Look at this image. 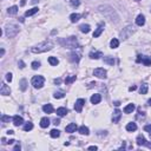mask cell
I'll use <instances>...</instances> for the list:
<instances>
[{
    "instance_id": "cell-49",
    "label": "cell",
    "mask_w": 151,
    "mask_h": 151,
    "mask_svg": "<svg viewBox=\"0 0 151 151\" xmlns=\"http://www.w3.org/2000/svg\"><path fill=\"white\" fill-rule=\"evenodd\" d=\"M60 82H62V80L59 79V78L58 79H54V84H60Z\"/></svg>"
},
{
    "instance_id": "cell-14",
    "label": "cell",
    "mask_w": 151,
    "mask_h": 151,
    "mask_svg": "<svg viewBox=\"0 0 151 151\" xmlns=\"http://www.w3.org/2000/svg\"><path fill=\"white\" fill-rule=\"evenodd\" d=\"M100 100H102V96L99 93H96V95H93L91 97V103L92 104H98V103H100Z\"/></svg>"
},
{
    "instance_id": "cell-20",
    "label": "cell",
    "mask_w": 151,
    "mask_h": 151,
    "mask_svg": "<svg viewBox=\"0 0 151 151\" xmlns=\"http://www.w3.org/2000/svg\"><path fill=\"white\" fill-rule=\"evenodd\" d=\"M43 110L45 113H52L53 112V106L51 104H46L43 106Z\"/></svg>"
},
{
    "instance_id": "cell-8",
    "label": "cell",
    "mask_w": 151,
    "mask_h": 151,
    "mask_svg": "<svg viewBox=\"0 0 151 151\" xmlns=\"http://www.w3.org/2000/svg\"><path fill=\"white\" fill-rule=\"evenodd\" d=\"M93 74H95L96 77L98 78H102V79H105L106 78V71H105L104 68H96L95 71H93Z\"/></svg>"
},
{
    "instance_id": "cell-32",
    "label": "cell",
    "mask_w": 151,
    "mask_h": 151,
    "mask_svg": "<svg viewBox=\"0 0 151 151\" xmlns=\"http://www.w3.org/2000/svg\"><path fill=\"white\" fill-rule=\"evenodd\" d=\"M49 63L52 65V66H57V65L59 64V60L56 58V57H50V58H49Z\"/></svg>"
},
{
    "instance_id": "cell-53",
    "label": "cell",
    "mask_w": 151,
    "mask_h": 151,
    "mask_svg": "<svg viewBox=\"0 0 151 151\" xmlns=\"http://www.w3.org/2000/svg\"><path fill=\"white\" fill-rule=\"evenodd\" d=\"M14 142H16L14 139H11V141H8V142H7V143H8V144H13V143H14Z\"/></svg>"
},
{
    "instance_id": "cell-31",
    "label": "cell",
    "mask_w": 151,
    "mask_h": 151,
    "mask_svg": "<svg viewBox=\"0 0 151 151\" xmlns=\"http://www.w3.org/2000/svg\"><path fill=\"white\" fill-rule=\"evenodd\" d=\"M79 133H82V135H85V136H87L89 135V127H86L85 125H82V126L79 127Z\"/></svg>"
},
{
    "instance_id": "cell-45",
    "label": "cell",
    "mask_w": 151,
    "mask_h": 151,
    "mask_svg": "<svg viewBox=\"0 0 151 151\" xmlns=\"http://www.w3.org/2000/svg\"><path fill=\"white\" fill-rule=\"evenodd\" d=\"M53 124H54V125H59V124H60V120H59V119H54V120H53Z\"/></svg>"
},
{
    "instance_id": "cell-56",
    "label": "cell",
    "mask_w": 151,
    "mask_h": 151,
    "mask_svg": "<svg viewBox=\"0 0 151 151\" xmlns=\"http://www.w3.org/2000/svg\"><path fill=\"white\" fill-rule=\"evenodd\" d=\"M148 104H149V105H150V106H151V98H150V99H149V100H148Z\"/></svg>"
},
{
    "instance_id": "cell-9",
    "label": "cell",
    "mask_w": 151,
    "mask_h": 151,
    "mask_svg": "<svg viewBox=\"0 0 151 151\" xmlns=\"http://www.w3.org/2000/svg\"><path fill=\"white\" fill-rule=\"evenodd\" d=\"M84 104H85V100H84V99H82V98L78 99L77 102H76V104H74V110L77 112H82Z\"/></svg>"
},
{
    "instance_id": "cell-15",
    "label": "cell",
    "mask_w": 151,
    "mask_h": 151,
    "mask_svg": "<svg viewBox=\"0 0 151 151\" xmlns=\"http://www.w3.org/2000/svg\"><path fill=\"white\" fill-rule=\"evenodd\" d=\"M22 123H24V119H22V117H20V116H14V117H13V124H14L16 126L21 125Z\"/></svg>"
},
{
    "instance_id": "cell-40",
    "label": "cell",
    "mask_w": 151,
    "mask_h": 151,
    "mask_svg": "<svg viewBox=\"0 0 151 151\" xmlns=\"http://www.w3.org/2000/svg\"><path fill=\"white\" fill-rule=\"evenodd\" d=\"M71 5L74 7H77L80 5V0H71Z\"/></svg>"
},
{
    "instance_id": "cell-7",
    "label": "cell",
    "mask_w": 151,
    "mask_h": 151,
    "mask_svg": "<svg viewBox=\"0 0 151 151\" xmlns=\"http://www.w3.org/2000/svg\"><path fill=\"white\" fill-rule=\"evenodd\" d=\"M136 62H137V63H143L145 66H150V65H151V58H150V57L139 54V56L137 57V59H136Z\"/></svg>"
},
{
    "instance_id": "cell-24",
    "label": "cell",
    "mask_w": 151,
    "mask_h": 151,
    "mask_svg": "<svg viewBox=\"0 0 151 151\" xmlns=\"http://www.w3.org/2000/svg\"><path fill=\"white\" fill-rule=\"evenodd\" d=\"M67 109L65 108H59L58 110H57V114H58L59 117H63V116H65V114H67Z\"/></svg>"
},
{
    "instance_id": "cell-52",
    "label": "cell",
    "mask_w": 151,
    "mask_h": 151,
    "mask_svg": "<svg viewBox=\"0 0 151 151\" xmlns=\"http://www.w3.org/2000/svg\"><path fill=\"white\" fill-rule=\"evenodd\" d=\"M7 133H8V135H13V133H14V131H13V130H8V131H7Z\"/></svg>"
},
{
    "instance_id": "cell-28",
    "label": "cell",
    "mask_w": 151,
    "mask_h": 151,
    "mask_svg": "<svg viewBox=\"0 0 151 151\" xmlns=\"http://www.w3.org/2000/svg\"><path fill=\"white\" fill-rule=\"evenodd\" d=\"M17 12H18V6H12L7 9V13L9 16H14V14H17Z\"/></svg>"
},
{
    "instance_id": "cell-57",
    "label": "cell",
    "mask_w": 151,
    "mask_h": 151,
    "mask_svg": "<svg viewBox=\"0 0 151 151\" xmlns=\"http://www.w3.org/2000/svg\"><path fill=\"white\" fill-rule=\"evenodd\" d=\"M146 145H148L149 148H150V149H151V143H146Z\"/></svg>"
},
{
    "instance_id": "cell-38",
    "label": "cell",
    "mask_w": 151,
    "mask_h": 151,
    "mask_svg": "<svg viewBox=\"0 0 151 151\" xmlns=\"http://www.w3.org/2000/svg\"><path fill=\"white\" fill-rule=\"evenodd\" d=\"M53 97L56 99H60V98H64V93L63 92H54V95H53Z\"/></svg>"
},
{
    "instance_id": "cell-36",
    "label": "cell",
    "mask_w": 151,
    "mask_h": 151,
    "mask_svg": "<svg viewBox=\"0 0 151 151\" xmlns=\"http://www.w3.org/2000/svg\"><path fill=\"white\" fill-rule=\"evenodd\" d=\"M59 136H60V131H59V130L53 129L52 131H51V137H52V138H58Z\"/></svg>"
},
{
    "instance_id": "cell-58",
    "label": "cell",
    "mask_w": 151,
    "mask_h": 151,
    "mask_svg": "<svg viewBox=\"0 0 151 151\" xmlns=\"http://www.w3.org/2000/svg\"><path fill=\"white\" fill-rule=\"evenodd\" d=\"M37 1H38V0H32V3H33V4H36Z\"/></svg>"
},
{
    "instance_id": "cell-5",
    "label": "cell",
    "mask_w": 151,
    "mask_h": 151,
    "mask_svg": "<svg viewBox=\"0 0 151 151\" xmlns=\"http://www.w3.org/2000/svg\"><path fill=\"white\" fill-rule=\"evenodd\" d=\"M45 83V79H44L43 76H34L32 78V85H33L36 89H41Z\"/></svg>"
},
{
    "instance_id": "cell-12",
    "label": "cell",
    "mask_w": 151,
    "mask_h": 151,
    "mask_svg": "<svg viewBox=\"0 0 151 151\" xmlns=\"http://www.w3.org/2000/svg\"><path fill=\"white\" fill-rule=\"evenodd\" d=\"M9 93H11V90H9V87L7 86L6 84H1V87H0V95L3 96H8Z\"/></svg>"
},
{
    "instance_id": "cell-50",
    "label": "cell",
    "mask_w": 151,
    "mask_h": 151,
    "mask_svg": "<svg viewBox=\"0 0 151 151\" xmlns=\"http://www.w3.org/2000/svg\"><path fill=\"white\" fill-rule=\"evenodd\" d=\"M4 53H5V50L1 49V51H0V57H3V56H4Z\"/></svg>"
},
{
    "instance_id": "cell-11",
    "label": "cell",
    "mask_w": 151,
    "mask_h": 151,
    "mask_svg": "<svg viewBox=\"0 0 151 151\" xmlns=\"http://www.w3.org/2000/svg\"><path fill=\"white\" fill-rule=\"evenodd\" d=\"M70 60H71L72 63H78L80 60V53L76 52V51L71 52V54H70Z\"/></svg>"
},
{
    "instance_id": "cell-13",
    "label": "cell",
    "mask_w": 151,
    "mask_h": 151,
    "mask_svg": "<svg viewBox=\"0 0 151 151\" xmlns=\"http://www.w3.org/2000/svg\"><path fill=\"white\" fill-rule=\"evenodd\" d=\"M120 117H122V112H120L119 110L113 111V114H112V122H113V123H118Z\"/></svg>"
},
{
    "instance_id": "cell-2",
    "label": "cell",
    "mask_w": 151,
    "mask_h": 151,
    "mask_svg": "<svg viewBox=\"0 0 151 151\" xmlns=\"http://www.w3.org/2000/svg\"><path fill=\"white\" fill-rule=\"evenodd\" d=\"M53 44L50 43V41H44V43H40L38 45H36L34 47H32V52L33 53H44L47 52L50 50H52Z\"/></svg>"
},
{
    "instance_id": "cell-29",
    "label": "cell",
    "mask_w": 151,
    "mask_h": 151,
    "mask_svg": "<svg viewBox=\"0 0 151 151\" xmlns=\"http://www.w3.org/2000/svg\"><path fill=\"white\" fill-rule=\"evenodd\" d=\"M19 85H20V90H21V91H26V89H27V80L21 79L20 83H19Z\"/></svg>"
},
{
    "instance_id": "cell-23",
    "label": "cell",
    "mask_w": 151,
    "mask_h": 151,
    "mask_svg": "<svg viewBox=\"0 0 151 151\" xmlns=\"http://www.w3.org/2000/svg\"><path fill=\"white\" fill-rule=\"evenodd\" d=\"M133 110H135V105L133 104H129L124 108V112H125V113H132Z\"/></svg>"
},
{
    "instance_id": "cell-18",
    "label": "cell",
    "mask_w": 151,
    "mask_h": 151,
    "mask_svg": "<svg viewBox=\"0 0 151 151\" xmlns=\"http://www.w3.org/2000/svg\"><path fill=\"white\" fill-rule=\"evenodd\" d=\"M136 24L138 25V26H143L145 24V17L143 14H139L137 17V19H136Z\"/></svg>"
},
{
    "instance_id": "cell-44",
    "label": "cell",
    "mask_w": 151,
    "mask_h": 151,
    "mask_svg": "<svg viewBox=\"0 0 151 151\" xmlns=\"http://www.w3.org/2000/svg\"><path fill=\"white\" fill-rule=\"evenodd\" d=\"M19 65H20V66H19L20 68H24L25 67V64H24V62H22V60H19Z\"/></svg>"
},
{
    "instance_id": "cell-37",
    "label": "cell",
    "mask_w": 151,
    "mask_h": 151,
    "mask_svg": "<svg viewBox=\"0 0 151 151\" xmlns=\"http://www.w3.org/2000/svg\"><path fill=\"white\" fill-rule=\"evenodd\" d=\"M32 129H33V124L30 123V122H28V123H26L24 125V131H31Z\"/></svg>"
},
{
    "instance_id": "cell-55",
    "label": "cell",
    "mask_w": 151,
    "mask_h": 151,
    "mask_svg": "<svg viewBox=\"0 0 151 151\" xmlns=\"http://www.w3.org/2000/svg\"><path fill=\"white\" fill-rule=\"evenodd\" d=\"M113 104H114V105H116V106H119V105H120V103H119V102H114V103H113Z\"/></svg>"
},
{
    "instance_id": "cell-43",
    "label": "cell",
    "mask_w": 151,
    "mask_h": 151,
    "mask_svg": "<svg viewBox=\"0 0 151 151\" xmlns=\"http://www.w3.org/2000/svg\"><path fill=\"white\" fill-rule=\"evenodd\" d=\"M6 80L7 82H12V73H7L6 74Z\"/></svg>"
},
{
    "instance_id": "cell-19",
    "label": "cell",
    "mask_w": 151,
    "mask_h": 151,
    "mask_svg": "<svg viewBox=\"0 0 151 151\" xmlns=\"http://www.w3.org/2000/svg\"><path fill=\"white\" fill-rule=\"evenodd\" d=\"M79 28H80V31L83 32V33H89V32L91 31V27H90V25H87V24L80 25Z\"/></svg>"
},
{
    "instance_id": "cell-42",
    "label": "cell",
    "mask_w": 151,
    "mask_h": 151,
    "mask_svg": "<svg viewBox=\"0 0 151 151\" xmlns=\"http://www.w3.org/2000/svg\"><path fill=\"white\" fill-rule=\"evenodd\" d=\"M144 130H145V131H148V132L150 133V136H151V125H145Z\"/></svg>"
},
{
    "instance_id": "cell-1",
    "label": "cell",
    "mask_w": 151,
    "mask_h": 151,
    "mask_svg": "<svg viewBox=\"0 0 151 151\" xmlns=\"http://www.w3.org/2000/svg\"><path fill=\"white\" fill-rule=\"evenodd\" d=\"M99 12L102 13V14H104V17H106L108 19H110L111 21H114L117 22L118 20H119V17H118V14L116 13V11H114L112 7L108 6V5H102V6L98 7Z\"/></svg>"
},
{
    "instance_id": "cell-47",
    "label": "cell",
    "mask_w": 151,
    "mask_h": 151,
    "mask_svg": "<svg viewBox=\"0 0 151 151\" xmlns=\"http://www.w3.org/2000/svg\"><path fill=\"white\" fill-rule=\"evenodd\" d=\"M97 146H96V145H92V146H89V150H97Z\"/></svg>"
},
{
    "instance_id": "cell-26",
    "label": "cell",
    "mask_w": 151,
    "mask_h": 151,
    "mask_svg": "<svg viewBox=\"0 0 151 151\" xmlns=\"http://www.w3.org/2000/svg\"><path fill=\"white\" fill-rule=\"evenodd\" d=\"M79 19H80V14H78V13H72L71 16H70L71 22H77Z\"/></svg>"
},
{
    "instance_id": "cell-33",
    "label": "cell",
    "mask_w": 151,
    "mask_h": 151,
    "mask_svg": "<svg viewBox=\"0 0 151 151\" xmlns=\"http://www.w3.org/2000/svg\"><path fill=\"white\" fill-rule=\"evenodd\" d=\"M76 79H77V77H76V76H68V77H66V79H65V84H66V85H68V84L73 83Z\"/></svg>"
},
{
    "instance_id": "cell-48",
    "label": "cell",
    "mask_w": 151,
    "mask_h": 151,
    "mask_svg": "<svg viewBox=\"0 0 151 151\" xmlns=\"http://www.w3.org/2000/svg\"><path fill=\"white\" fill-rule=\"evenodd\" d=\"M136 89H137V87H136L135 85H133V86H130V87H129V91H135Z\"/></svg>"
},
{
    "instance_id": "cell-51",
    "label": "cell",
    "mask_w": 151,
    "mask_h": 151,
    "mask_svg": "<svg viewBox=\"0 0 151 151\" xmlns=\"http://www.w3.org/2000/svg\"><path fill=\"white\" fill-rule=\"evenodd\" d=\"M1 143H3V144H7V142H6V139L4 138V137H3V138H1Z\"/></svg>"
},
{
    "instance_id": "cell-30",
    "label": "cell",
    "mask_w": 151,
    "mask_h": 151,
    "mask_svg": "<svg viewBox=\"0 0 151 151\" xmlns=\"http://www.w3.org/2000/svg\"><path fill=\"white\" fill-rule=\"evenodd\" d=\"M126 130L127 131H130V132L136 131V130H137V125H136V123H129L126 125Z\"/></svg>"
},
{
    "instance_id": "cell-10",
    "label": "cell",
    "mask_w": 151,
    "mask_h": 151,
    "mask_svg": "<svg viewBox=\"0 0 151 151\" xmlns=\"http://www.w3.org/2000/svg\"><path fill=\"white\" fill-rule=\"evenodd\" d=\"M104 26L105 24L104 22H100V24L98 25V27H97V30L95 31V33H93V38H98L100 34H102V32L104 31Z\"/></svg>"
},
{
    "instance_id": "cell-54",
    "label": "cell",
    "mask_w": 151,
    "mask_h": 151,
    "mask_svg": "<svg viewBox=\"0 0 151 151\" xmlns=\"http://www.w3.org/2000/svg\"><path fill=\"white\" fill-rule=\"evenodd\" d=\"M25 4H26V0H21V4H20V5H21V6H24Z\"/></svg>"
},
{
    "instance_id": "cell-22",
    "label": "cell",
    "mask_w": 151,
    "mask_h": 151,
    "mask_svg": "<svg viewBox=\"0 0 151 151\" xmlns=\"http://www.w3.org/2000/svg\"><path fill=\"white\" fill-rule=\"evenodd\" d=\"M38 11H39V8H38V7H33L32 9H28V11H26V12H25V16H26V17H31V16H33V14H36Z\"/></svg>"
},
{
    "instance_id": "cell-16",
    "label": "cell",
    "mask_w": 151,
    "mask_h": 151,
    "mask_svg": "<svg viewBox=\"0 0 151 151\" xmlns=\"http://www.w3.org/2000/svg\"><path fill=\"white\" fill-rule=\"evenodd\" d=\"M66 132H68V133H72V132H74L76 130H77V124L76 123H71V124H68L67 126H66Z\"/></svg>"
},
{
    "instance_id": "cell-46",
    "label": "cell",
    "mask_w": 151,
    "mask_h": 151,
    "mask_svg": "<svg viewBox=\"0 0 151 151\" xmlns=\"http://www.w3.org/2000/svg\"><path fill=\"white\" fill-rule=\"evenodd\" d=\"M14 151H18V150H20V144H17L16 146H14V149H13Z\"/></svg>"
},
{
    "instance_id": "cell-6",
    "label": "cell",
    "mask_w": 151,
    "mask_h": 151,
    "mask_svg": "<svg viewBox=\"0 0 151 151\" xmlns=\"http://www.w3.org/2000/svg\"><path fill=\"white\" fill-rule=\"evenodd\" d=\"M135 32V27L133 26H127V27H125L122 31V33H120V36H122V38L123 39H127V38L131 36V34Z\"/></svg>"
},
{
    "instance_id": "cell-4",
    "label": "cell",
    "mask_w": 151,
    "mask_h": 151,
    "mask_svg": "<svg viewBox=\"0 0 151 151\" xmlns=\"http://www.w3.org/2000/svg\"><path fill=\"white\" fill-rule=\"evenodd\" d=\"M60 43H62L65 47H67V49H76V47H78V41H77V39H76V37H70V38H67V39L60 40Z\"/></svg>"
},
{
    "instance_id": "cell-41",
    "label": "cell",
    "mask_w": 151,
    "mask_h": 151,
    "mask_svg": "<svg viewBox=\"0 0 151 151\" xmlns=\"http://www.w3.org/2000/svg\"><path fill=\"white\" fill-rule=\"evenodd\" d=\"M9 119H11V118H9V116H5V114H3V116H1V120H3L4 123L9 122Z\"/></svg>"
},
{
    "instance_id": "cell-17",
    "label": "cell",
    "mask_w": 151,
    "mask_h": 151,
    "mask_svg": "<svg viewBox=\"0 0 151 151\" xmlns=\"http://www.w3.org/2000/svg\"><path fill=\"white\" fill-rule=\"evenodd\" d=\"M100 57H103V53L100 51H92L90 53V58L91 59H99Z\"/></svg>"
},
{
    "instance_id": "cell-21",
    "label": "cell",
    "mask_w": 151,
    "mask_h": 151,
    "mask_svg": "<svg viewBox=\"0 0 151 151\" xmlns=\"http://www.w3.org/2000/svg\"><path fill=\"white\" fill-rule=\"evenodd\" d=\"M50 125V119L47 117H44L41 118V120H40V126L41 127H47Z\"/></svg>"
},
{
    "instance_id": "cell-27",
    "label": "cell",
    "mask_w": 151,
    "mask_h": 151,
    "mask_svg": "<svg viewBox=\"0 0 151 151\" xmlns=\"http://www.w3.org/2000/svg\"><path fill=\"white\" fill-rule=\"evenodd\" d=\"M137 144H138L139 146H141V145H146V141H145V138L142 135H139L138 137H137Z\"/></svg>"
},
{
    "instance_id": "cell-25",
    "label": "cell",
    "mask_w": 151,
    "mask_h": 151,
    "mask_svg": "<svg viewBox=\"0 0 151 151\" xmlns=\"http://www.w3.org/2000/svg\"><path fill=\"white\" fill-rule=\"evenodd\" d=\"M148 89H149L148 84H142L141 87H139V93H141V95H145V93H148Z\"/></svg>"
},
{
    "instance_id": "cell-35",
    "label": "cell",
    "mask_w": 151,
    "mask_h": 151,
    "mask_svg": "<svg viewBox=\"0 0 151 151\" xmlns=\"http://www.w3.org/2000/svg\"><path fill=\"white\" fill-rule=\"evenodd\" d=\"M104 63H106V64H109V65H113L114 64L113 57H105V58H104Z\"/></svg>"
},
{
    "instance_id": "cell-3",
    "label": "cell",
    "mask_w": 151,
    "mask_h": 151,
    "mask_svg": "<svg viewBox=\"0 0 151 151\" xmlns=\"http://www.w3.org/2000/svg\"><path fill=\"white\" fill-rule=\"evenodd\" d=\"M18 32H19V27L17 26V25H14V24L7 25L6 28H5V33H6V36L8 38L16 37L17 34H18Z\"/></svg>"
},
{
    "instance_id": "cell-34",
    "label": "cell",
    "mask_w": 151,
    "mask_h": 151,
    "mask_svg": "<svg viewBox=\"0 0 151 151\" xmlns=\"http://www.w3.org/2000/svg\"><path fill=\"white\" fill-rule=\"evenodd\" d=\"M110 46H111V49H117V47L119 46V41H118V39L113 38V39L111 40V43H110Z\"/></svg>"
},
{
    "instance_id": "cell-39",
    "label": "cell",
    "mask_w": 151,
    "mask_h": 151,
    "mask_svg": "<svg viewBox=\"0 0 151 151\" xmlns=\"http://www.w3.org/2000/svg\"><path fill=\"white\" fill-rule=\"evenodd\" d=\"M31 66H32V68H33V70H37V68L40 67V63L39 62H33Z\"/></svg>"
}]
</instances>
